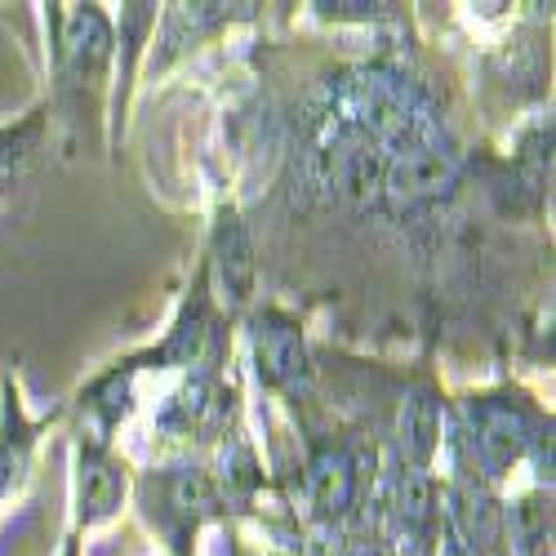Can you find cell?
I'll return each instance as SVG.
<instances>
[{
	"instance_id": "obj_1",
	"label": "cell",
	"mask_w": 556,
	"mask_h": 556,
	"mask_svg": "<svg viewBox=\"0 0 556 556\" xmlns=\"http://www.w3.org/2000/svg\"><path fill=\"white\" fill-rule=\"evenodd\" d=\"M543 428L547 424L521 396H477L468 405V432H472V458L481 477L490 481L507 477L534 450Z\"/></svg>"
},
{
	"instance_id": "obj_2",
	"label": "cell",
	"mask_w": 556,
	"mask_h": 556,
	"mask_svg": "<svg viewBox=\"0 0 556 556\" xmlns=\"http://www.w3.org/2000/svg\"><path fill=\"white\" fill-rule=\"evenodd\" d=\"M383 197L392 205H428V201H441L450 188H454V161L450 152H441L437 143H428V138L419 129H405L401 121V134L396 138H383Z\"/></svg>"
},
{
	"instance_id": "obj_3",
	"label": "cell",
	"mask_w": 556,
	"mask_h": 556,
	"mask_svg": "<svg viewBox=\"0 0 556 556\" xmlns=\"http://www.w3.org/2000/svg\"><path fill=\"white\" fill-rule=\"evenodd\" d=\"M112 59V23L99 5H67L59 36V67L67 80H99Z\"/></svg>"
},
{
	"instance_id": "obj_4",
	"label": "cell",
	"mask_w": 556,
	"mask_h": 556,
	"mask_svg": "<svg viewBox=\"0 0 556 556\" xmlns=\"http://www.w3.org/2000/svg\"><path fill=\"white\" fill-rule=\"evenodd\" d=\"M254 361H258V379L267 388H286L299 392L307 383V348L303 334L290 316L281 312H263L254 320Z\"/></svg>"
},
{
	"instance_id": "obj_5",
	"label": "cell",
	"mask_w": 556,
	"mask_h": 556,
	"mask_svg": "<svg viewBox=\"0 0 556 556\" xmlns=\"http://www.w3.org/2000/svg\"><path fill=\"white\" fill-rule=\"evenodd\" d=\"M445 503H450V534H454L463 547H468L472 556H481V552H490V547L498 543V534H503V513H498V503H494V494L485 490L481 477L454 481L450 494H445Z\"/></svg>"
},
{
	"instance_id": "obj_6",
	"label": "cell",
	"mask_w": 556,
	"mask_h": 556,
	"mask_svg": "<svg viewBox=\"0 0 556 556\" xmlns=\"http://www.w3.org/2000/svg\"><path fill=\"white\" fill-rule=\"evenodd\" d=\"M356 485H361V472L348 450H320L307 463V498L316 507V517H326V521L343 517L356 503Z\"/></svg>"
},
{
	"instance_id": "obj_7",
	"label": "cell",
	"mask_w": 556,
	"mask_h": 556,
	"mask_svg": "<svg viewBox=\"0 0 556 556\" xmlns=\"http://www.w3.org/2000/svg\"><path fill=\"white\" fill-rule=\"evenodd\" d=\"M80 521L94 526V521H108L121 498H125V468L108 454V445H89L80 450Z\"/></svg>"
},
{
	"instance_id": "obj_8",
	"label": "cell",
	"mask_w": 556,
	"mask_h": 556,
	"mask_svg": "<svg viewBox=\"0 0 556 556\" xmlns=\"http://www.w3.org/2000/svg\"><path fill=\"white\" fill-rule=\"evenodd\" d=\"M396 445L405 468L414 472H428V463L441 445V401L437 392H414L401 405V419H396Z\"/></svg>"
},
{
	"instance_id": "obj_9",
	"label": "cell",
	"mask_w": 556,
	"mask_h": 556,
	"mask_svg": "<svg viewBox=\"0 0 556 556\" xmlns=\"http://www.w3.org/2000/svg\"><path fill=\"white\" fill-rule=\"evenodd\" d=\"M392 513H396V526H401V534H405L409 543H432L437 521H441L432 477L405 468L401 481H396V503H392Z\"/></svg>"
},
{
	"instance_id": "obj_10",
	"label": "cell",
	"mask_w": 556,
	"mask_h": 556,
	"mask_svg": "<svg viewBox=\"0 0 556 556\" xmlns=\"http://www.w3.org/2000/svg\"><path fill=\"white\" fill-rule=\"evenodd\" d=\"M503 526L517 556H552V498L543 490L521 494L503 513Z\"/></svg>"
},
{
	"instance_id": "obj_11",
	"label": "cell",
	"mask_w": 556,
	"mask_h": 556,
	"mask_svg": "<svg viewBox=\"0 0 556 556\" xmlns=\"http://www.w3.org/2000/svg\"><path fill=\"white\" fill-rule=\"evenodd\" d=\"M214 254H218L214 263L223 271V290L241 303L250 294V281H254V250H250V237H245V227L237 223V214H223L218 218Z\"/></svg>"
},
{
	"instance_id": "obj_12",
	"label": "cell",
	"mask_w": 556,
	"mask_h": 556,
	"mask_svg": "<svg viewBox=\"0 0 556 556\" xmlns=\"http://www.w3.org/2000/svg\"><path fill=\"white\" fill-rule=\"evenodd\" d=\"M40 125H45L40 112H31L27 121L0 129V197L14 188V178L23 174V165L31 161V152L40 148Z\"/></svg>"
},
{
	"instance_id": "obj_13",
	"label": "cell",
	"mask_w": 556,
	"mask_h": 556,
	"mask_svg": "<svg viewBox=\"0 0 556 556\" xmlns=\"http://www.w3.org/2000/svg\"><path fill=\"white\" fill-rule=\"evenodd\" d=\"M441 556H472V552H468V547H463V543H458V539L445 530V534H441Z\"/></svg>"
},
{
	"instance_id": "obj_14",
	"label": "cell",
	"mask_w": 556,
	"mask_h": 556,
	"mask_svg": "<svg viewBox=\"0 0 556 556\" xmlns=\"http://www.w3.org/2000/svg\"><path fill=\"white\" fill-rule=\"evenodd\" d=\"M67 556H76V552H67Z\"/></svg>"
}]
</instances>
